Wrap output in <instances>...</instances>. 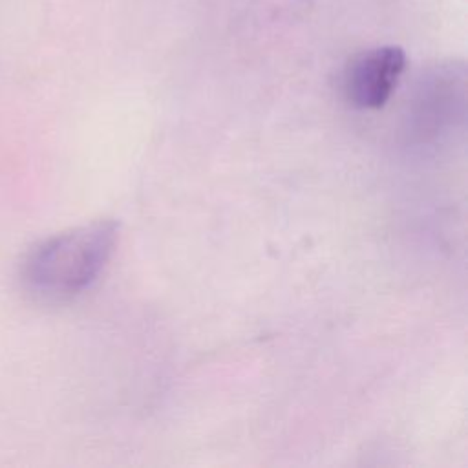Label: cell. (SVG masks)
Segmentation results:
<instances>
[{
	"label": "cell",
	"mask_w": 468,
	"mask_h": 468,
	"mask_svg": "<svg viewBox=\"0 0 468 468\" xmlns=\"http://www.w3.org/2000/svg\"><path fill=\"white\" fill-rule=\"evenodd\" d=\"M115 219H95L33 243L20 260L22 289L42 303H66L102 274L119 241Z\"/></svg>",
	"instance_id": "6da1fadb"
},
{
	"label": "cell",
	"mask_w": 468,
	"mask_h": 468,
	"mask_svg": "<svg viewBox=\"0 0 468 468\" xmlns=\"http://www.w3.org/2000/svg\"><path fill=\"white\" fill-rule=\"evenodd\" d=\"M406 133L417 144H435L464 119L463 71L442 69L419 88L408 113Z\"/></svg>",
	"instance_id": "7a4b0ae2"
},
{
	"label": "cell",
	"mask_w": 468,
	"mask_h": 468,
	"mask_svg": "<svg viewBox=\"0 0 468 468\" xmlns=\"http://www.w3.org/2000/svg\"><path fill=\"white\" fill-rule=\"evenodd\" d=\"M406 68V55L399 46H378L353 55L342 71V93L358 110L382 108Z\"/></svg>",
	"instance_id": "3957f363"
}]
</instances>
